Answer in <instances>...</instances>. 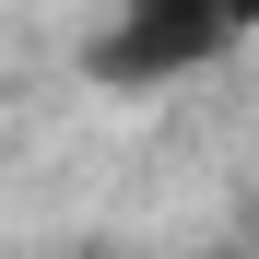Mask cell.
<instances>
[{"label":"cell","mask_w":259,"mask_h":259,"mask_svg":"<svg viewBox=\"0 0 259 259\" xmlns=\"http://www.w3.org/2000/svg\"><path fill=\"white\" fill-rule=\"evenodd\" d=\"M130 12H142V0H130Z\"/></svg>","instance_id":"3957f363"},{"label":"cell","mask_w":259,"mask_h":259,"mask_svg":"<svg viewBox=\"0 0 259 259\" xmlns=\"http://www.w3.org/2000/svg\"><path fill=\"white\" fill-rule=\"evenodd\" d=\"M212 48H224V12H212V0H142V12L95 48V71L106 82H165V71H189Z\"/></svg>","instance_id":"6da1fadb"},{"label":"cell","mask_w":259,"mask_h":259,"mask_svg":"<svg viewBox=\"0 0 259 259\" xmlns=\"http://www.w3.org/2000/svg\"><path fill=\"white\" fill-rule=\"evenodd\" d=\"M212 12H224V35H247V24H259V0H212Z\"/></svg>","instance_id":"7a4b0ae2"}]
</instances>
